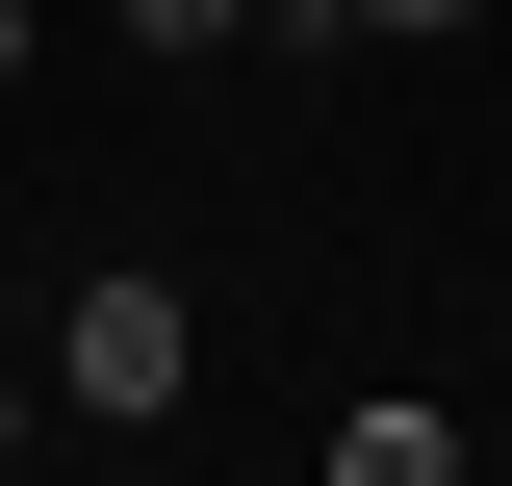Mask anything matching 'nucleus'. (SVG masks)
I'll use <instances>...</instances> for the list:
<instances>
[{"instance_id": "nucleus-2", "label": "nucleus", "mask_w": 512, "mask_h": 486, "mask_svg": "<svg viewBox=\"0 0 512 486\" xmlns=\"http://www.w3.org/2000/svg\"><path fill=\"white\" fill-rule=\"evenodd\" d=\"M333 486H461V410H333Z\"/></svg>"}, {"instance_id": "nucleus-6", "label": "nucleus", "mask_w": 512, "mask_h": 486, "mask_svg": "<svg viewBox=\"0 0 512 486\" xmlns=\"http://www.w3.org/2000/svg\"><path fill=\"white\" fill-rule=\"evenodd\" d=\"M256 26H333V0H256Z\"/></svg>"}, {"instance_id": "nucleus-1", "label": "nucleus", "mask_w": 512, "mask_h": 486, "mask_svg": "<svg viewBox=\"0 0 512 486\" xmlns=\"http://www.w3.org/2000/svg\"><path fill=\"white\" fill-rule=\"evenodd\" d=\"M180 384H205V307L154 282V256H103V282L52 307V410H77V435H154Z\"/></svg>"}, {"instance_id": "nucleus-5", "label": "nucleus", "mask_w": 512, "mask_h": 486, "mask_svg": "<svg viewBox=\"0 0 512 486\" xmlns=\"http://www.w3.org/2000/svg\"><path fill=\"white\" fill-rule=\"evenodd\" d=\"M26 410H52V384H26V359H0V461H26Z\"/></svg>"}, {"instance_id": "nucleus-4", "label": "nucleus", "mask_w": 512, "mask_h": 486, "mask_svg": "<svg viewBox=\"0 0 512 486\" xmlns=\"http://www.w3.org/2000/svg\"><path fill=\"white\" fill-rule=\"evenodd\" d=\"M333 26H410V52H436V26H487V0H333Z\"/></svg>"}, {"instance_id": "nucleus-3", "label": "nucleus", "mask_w": 512, "mask_h": 486, "mask_svg": "<svg viewBox=\"0 0 512 486\" xmlns=\"http://www.w3.org/2000/svg\"><path fill=\"white\" fill-rule=\"evenodd\" d=\"M103 26H128V52H231L256 0H103Z\"/></svg>"}]
</instances>
